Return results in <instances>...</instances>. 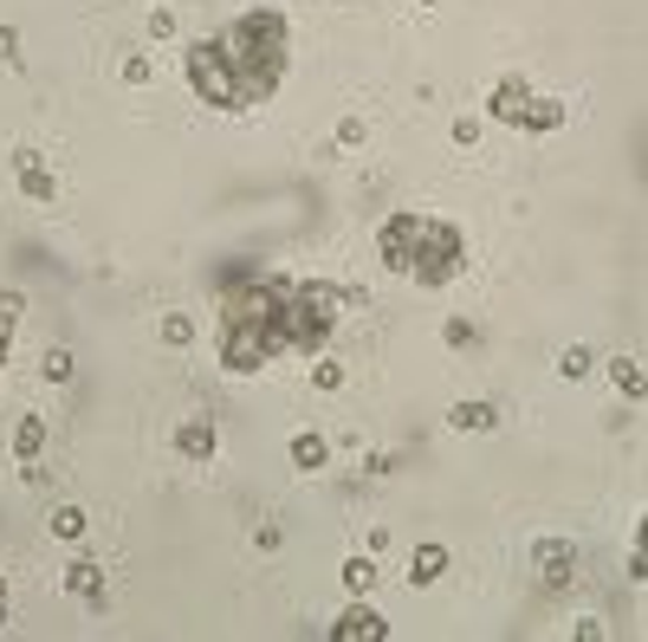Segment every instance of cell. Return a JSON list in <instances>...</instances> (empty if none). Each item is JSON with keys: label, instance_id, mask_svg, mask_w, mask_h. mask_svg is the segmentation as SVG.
Returning <instances> with one entry per match:
<instances>
[{"label": "cell", "instance_id": "27", "mask_svg": "<svg viewBox=\"0 0 648 642\" xmlns=\"http://www.w3.org/2000/svg\"><path fill=\"white\" fill-rule=\"evenodd\" d=\"M629 565H636V577L648 584V513H642V526H636V545H629Z\"/></svg>", "mask_w": 648, "mask_h": 642}, {"label": "cell", "instance_id": "29", "mask_svg": "<svg viewBox=\"0 0 648 642\" xmlns=\"http://www.w3.org/2000/svg\"><path fill=\"white\" fill-rule=\"evenodd\" d=\"M150 39H176V13L169 7H150Z\"/></svg>", "mask_w": 648, "mask_h": 642}, {"label": "cell", "instance_id": "34", "mask_svg": "<svg viewBox=\"0 0 648 642\" xmlns=\"http://www.w3.org/2000/svg\"><path fill=\"white\" fill-rule=\"evenodd\" d=\"M7 623H13V610H7V597H0V630H7Z\"/></svg>", "mask_w": 648, "mask_h": 642}, {"label": "cell", "instance_id": "12", "mask_svg": "<svg viewBox=\"0 0 648 642\" xmlns=\"http://www.w3.org/2000/svg\"><path fill=\"white\" fill-rule=\"evenodd\" d=\"M494 422H499V409L487 396H460L455 409H448V428H455V435H487Z\"/></svg>", "mask_w": 648, "mask_h": 642}, {"label": "cell", "instance_id": "14", "mask_svg": "<svg viewBox=\"0 0 648 642\" xmlns=\"http://www.w3.org/2000/svg\"><path fill=\"white\" fill-rule=\"evenodd\" d=\"M286 454H292V467H299V474H325V467H331V442H325L318 428H299Z\"/></svg>", "mask_w": 648, "mask_h": 642}, {"label": "cell", "instance_id": "23", "mask_svg": "<svg viewBox=\"0 0 648 642\" xmlns=\"http://www.w3.org/2000/svg\"><path fill=\"white\" fill-rule=\"evenodd\" d=\"M162 344H169V350H189L195 344V318L189 312H169V318H162Z\"/></svg>", "mask_w": 648, "mask_h": 642}, {"label": "cell", "instance_id": "35", "mask_svg": "<svg viewBox=\"0 0 648 642\" xmlns=\"http://www.w3.org/2000/svg\"><path fill=\"white\" fill-rule=\"evenodd\" d=\"M0 597H7V577H0Z\"/></svg>", "mask_w": 648, "mask_h": 642}, {"label": "cell", "instance_id": "1", "mask_svg": "<svg viewBox=\"0 0 648 642\" xmlns=\"http://www.w3.org/2000/svg\"><path fill=\"white\" fill-rule=\"evenodd\" d=\"M221 52L233 66V91H240V111L267 105L272 91L286 85V66H292V20L279 7H247L240 20L221 27Z\"/></svg>", "mask_w": 648, "mask_h": 642}, {"label": "cell", "instance_id": "19", "mask_svg": "<svg viewBox=\"0 0 648 642\" xmlns=\"http://www.w3.org/2000/svg\"><path fill=\"white\" fill-rule=\"evenodd\" d=\"M610 383L629 396V403H642V396H648V371L636 364V357H610Z\"/></svg>", "mask_w": 648, "mask_h": 642}, {"label": "cell", "instance_id": "10", "mask_svg": "<svg viewBox=\"0 0 648 642\" xmlns=\"http://www.w3.org/2000/svg\"><path fill=\"white\" fill-rule=\"evenodd\" d=\"M13 182L27 201H59V182H52V169L39 162V150H13Z\"/></svg>", "mask_w": 648, "mask_h": 642}, {"label": "cell", "instance_id": "22", "mask_svg": "<svg viewBox=\"0 0 648 642\" xmlns=\"http://www.w3.org/2000/svg\"><path fill=\"white\" fill-rule=\"evenodd\" d=\"M84 526H91V520H84V506H72V500H66V506H52V520H46L52 539H84Z\"/></svg>", "mask_w": 648, "mask_h": 642}, {"label": "cell", "instance_id": "33", "mask_svg": "<svg viewBox=\"0 0 648 642\" xmlns=\"http://www.w3.org/2000/svg\"><path fill=\"white\" fill-rule=\"evenodd\" d=\"M571 636H577V642H604V623H597V616H584V623H577Z\"/></svg>", "mask_w": 648, "mask_h": 642}, {"label": "cell", "instance_id": "15", "mask_svg": "<svg viewBox=\"0 0 648 642\" xmlns=\"http://www.w3.org/2000/svg\"><path fill=\"white\" fill-rule=\"evenodd\" d=\"M441 571H448V545H435V539H428V545L409 552V584H416V591H428Z\"/></svg>", "mask_w": 648, "mask_h": 642}, {"label": "cell", "instance_id": "4", "mask_svg": "<svg viewBox=\"0 0 648 642\" xmlns=\"http://www.w3.org/2000/svg\"><path fill=\"white\" fill-rule=\"evenodd\" d=\"M460 266H467V240H460L455 221H441V215H428L421 227V247H416V266H409V279L416 286H448Z\"/></svg>", "mask_w": 648, "mask_h": 642}, {"label": "cell", "instance_id": "30", "mask_svg": "<svg viewBox=\"0 0 648 642\" xmlns=\"http://www.w3.org/2000/svg\"><path fill=\"white\" fill-rule=\"evenodd\" d=\"M455 144H460V150H473V144H480V117H455Z\"/></svg>", "mask_w": 648, "mask_h": 642}, {"label": "cell", "instance_id": "2", "mask_svg": "<svg viewBox=\"0 0 648 642\" xmlns=\"http://www.w3.org/2000/svg\"><path fill=\"white\" fill-rule=\"evenodd\" d=\"M338 305H343V286H331V279H292V293L279 305V338H286V350L318 357L325 338H331V325H338Z\"/></svg>", "mask_w": 648, "mask_h": 642}, {"label": "cell", "instance_id": "26", "mask_svg": "<svg viewBox=\"0 0 648 642\" xmlns=\"http://www.w3.org/2000/svg\"><path fill=\"white\" fill-rule=\"evenodd\" d=\"M441 338H448V350H473L480 332H473V318H448V325H441Z\"/></svg>", "mask_w": 648, "mask_h": 642}, {"label": "cell", "instance_id": "11", "mask_svg": "<svg viewBox=\"0 0 648 642\" xmlns=\"http://www.w3.org/2000/svg\"><path fill=\"white\" fill-rule=\"evenodd\" d=\"M176 454H189V461H215L221 454V422L215 416H189L176 428Z\"/></svg>", "mask_w": 648, "mask_h": 642}, {"label": "cell", "instance_id": "28", "mask_svg": "<svg viewBox=\"0 0 648 642\" xmlns=\"http://www.w3.org/2000/svg\"><path fill=\"white\" fill-rule=\"evenodd\" d=\"M338 144H343V150L370 144V124H363V117H343V124H338Z\"/></svg>", "mask_w": 648, "mask_h": 642}, {"label": "cell", "instance_id": "16", "mask_svg": "<svg viewBox=\"0 0 648 642\" xmlns=\"http://www.w3.org/2000/svg\"><path fill=\"white\" fill-rule=\"evenodd\" d=\"M46 454V416H20L13 422V461L27 467V461H39Z\"/></svg>", "mask_w": 648, "mask_h": 642}, {"label": "cell", "instance_id": "17", "mask_svg": "<svg viewBox=\"0 0 648 642\" xmlns=\"http://www.w3.org/2000/svg\"><path fill=\"white\" fill-rule=\"evenodd\" d=\"M565 117H571V105H565V98H532L526 137H551V130H565Z\"/></svg>", "mask_w": 648, "mask_h": 642}, {"label": "cell", "instance_id": "32", "mask_svg": "<svg viewBox=\"0 0 648 642\" xmlns=\"http://www.w3.org/2000/svg\"><path fill=\"white\" fill-rule=\"evenodd\" d=\"M0 66H20V33L13 27H0Z\"/></svg>", "mask_w": 648, "mask_h": 642}, {"label": "cell", "instance_id": "36", "mask_svg": "<svg viewBox=\"0 0 648 642\" xmlns=\"http://www.w3.org/2000/svg\"><path fill=\"white\" fill-rule=\"evenodd\" d=\"M421 7H435V0H421Z\"/></svg>", "mask_w": 648, "mask_h": 642}, {"label": "cell", "instance_id": "18", "mask_svg": "<svg viewBox=\"0 0 648 642\" xmlns=\"http://www.w3.org/2000/svg\"><path fill=\"white\" fill-rule=\"evenodd\" d=\"M343 591H350V597H370V591H377V552L343 559Z\"/></svg>", "mask_w": 648, "mask_h": 642}, {"label": "cell", "instance_id": "6", "mask_svg": "<svg viewBox=\"0 0 648 642\" xmlns=\"http://www.w3.org/2000/svg\"><path fill=\"white\" fill-rule=\"evenodd\" d=\"M421 227H428V215H421V208H396V215L377 227V260L389 266V273H409V266H416Z\"/></svg>", "mask_w": 648, "mask_h": 642}, {"label": "cell", "instance_id": "21", "mask_svg": "<svg viewBox=\"0 0 648 642\" xmlns=\"http://www.w3.org/2000/svg\"><path fill=\"white\" fill-rule=\"evenodd\" d=\"M20 312H27V299H20V293H0V371H7L13 332H20Z\"/></svg>", "mask_w": 648, "mask_h": 642}, {"label": "cell", "instance_id": "7", "mask_svg": "<svg viewBox=\"0 0 648 642\" xmlns=\"http://www.w3.org/2000/svg\"><path fill=\"white\" fill-rule=\"evenodd\" d=\"M532 571L545 591H571L577 584V545L571 539H538L532 545Z\"/></svg>", "mask_w": 648, "mask_h": 642}, {"label": "cell", "instance_id": "3", "mask_svg": "<svg viewBox=\"0 0 648 642\" xmlns=\"http://www.w3.org/2000/svg\"><path fill=\"white\" fill-rule=\"evenodd\" d=\"M182 72H189V85H195V98H201V105H215V111H240L233 66H228V52H221V39H215V33L195 39L189 52H182Z\"/></svg>", "mask_w": 648, "mask_h": 642}, {"label": "cell", "instance_id": "13", "mask_svg": "<svg viewBox=\"0 0 648 642\" xmlns=\"http://www.w3.org/2000/svg\"><path fill=\"white\" fill-rule=\"evenodd\" d=\"M66 591H72V597H84L91 610H104V565H98V559H78V565H66Z\"/></svg>", "mask_w": 648, "mask_h": 642}, {"label": "cell", "instance_id": "25", "mask_svg": "<svg viewBox=\"0 0 648 642\" xmlns=\"http://www.w3.org/2000/svg\"><path fill=\"white\" fill-rule=\"evenodd\" d=\"M311 389H318V396H331V389H343V364H331V357L318 350V364H311Z\"/></svg>", "mask_w": 648, "mask_h": 642}, {"label": "cell", "instance_id": "31", "mask_svg": "<svg viewBox=\"0 0 648 642\" xmlns=\"http://www.w3.org/2000/svg\"><path fill=\"white\" fill-rule=\"evenodd\" d=\"M150 78H156L150 59H123V85H150Z\"/></svg>", "mask_w": 648, "mask_h": 642}, {"label": "cell", "instance_id": "24", "mask_svg": "<svg viewBox=\"0 0 648 642\" xmlns=\"http://www.w3.org/2000/svg\"><path fill=\"white\" fill-rule=\"evenodd\" d=\"M39 377H46V383H72V350H66V344H52V350L39 357Z\"/></svg>", "mask_w": 648, "mask_h": 642}, {"label": "cell", "instance_id": "5", "mask_svg": "<svg viewBox=\"0 0 648 642\" xmlns=\"http://www.w3.org/2000/svg\"><path fill=\"white\" fill-rule=\"evenodd\" d=\"M215 344H221V364H228L233 377H253V371H267L272 357L286 350L272 325H221V332H215Z\"/></svg>", "mask_w": 648, "mask_h": 642}, {"label": "cell", "instance_id": "8", "mask_svg": "<svg viewBox=\"0 0 648 642\" xmlns=\"http://www.w3.org/2000/svg\"><path fill=\"white\" fill-rule=\"evenodd\" d=\"M532 78H499L494 85V98H487V117H494V124H512V130H526V117H532Z\"/></svg>", "mask_w": 648, "mask_h": 642}, {"label": "cell", "instance_id": "20", "mask_svg": "<svg viewBox=\"0 0 648 642\" xmlns=\"http://www.w3.org/2000/svg\"><path fill=\"white\" fill-rule=\"evenodd\" d=\"M597 364H604V357H597L590 344H565V350H558V377H565V383H584Z\"/></svg>", "mask_w": 648, "mask_h": 642}, {"label": "cell", "instance_id": "9", "mask_svg": "<svg viewBox=\"0 0 648 642\" xmlns=\"http://www.w3.org/2000/svg\"><path fill=\"white\" fill-rule=\"evenodd\" d=\"M382 636H389V623H382V610L363 604V597L331 623V642H382Z\"/></svg>", "mask_w": 648, "mask_h": 642}]
</instances>
